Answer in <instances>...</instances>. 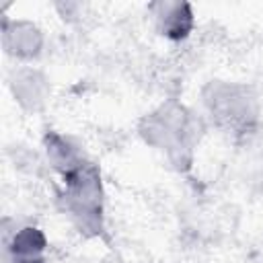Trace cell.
<instances>
[{
    "label": "cell",
    "mask_w": 263,
    "mask_h": 263,
    "mask_svg": "<svg viewBox=\"0 0 263 263\" xmlns=\"http://www.w3.org/2000/svg\"><path fill=\"white\" fill-rule=\"evenodd\" d=\"M16 263V261H14ZM18 263H43V261H39V259H29V261H25V259H21Z\"/></svg>",
    "instance_id": "7a4b0ae2"
},
{
    "label": "cell",
    "mask_w": 263,
    "mask_h": 263,
    "mask_svg": "<svg viewBox=\"0 0 263 263\" xmlns=\"http://www.w3.org/2000/svg\"><path fill=\"white\" fill-rule=\"evenodd\" d=\"M162 8L160 14H156L162 23L164 35L173 39H181L191 29V8L189 4H158Z\"/></svg>",
    "instance_id": "6da1fadb"
}]
</instances>
